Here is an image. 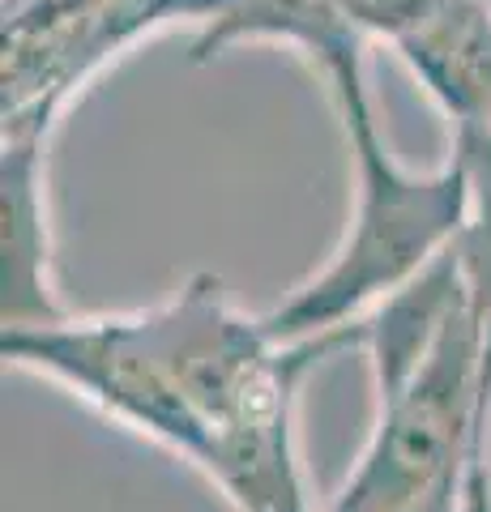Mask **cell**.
<instances>
[{"mask_svg":"<svg viewBox=\"0 0 491 512\" xmlns=\"http://www.w3.org/2000/svg\"><path fill=\"white\" fill-rule=\"evenodd\" d=\"M393 47L453 128L491 124V0H440L432 18Z\"/></svg>","mask_w":491,"mask_h":512,"instance_id":"277c9868","label":"cell"},{"mask_svg":"<svg viewBox=\"0 0 491 512\" xmlns=\"http://www.w3.org/2000/svg\"><path fill=\"white\" fill-rule=\"evenodd\" d=\"M406 512H453V483L440 487V491H432L427 500H419L415 508H406Z\"/></svg>","mask_w":491,"mask_h":512,"instance_id":"52a82bcc","label":"cell"},{"mask_svg":"<svg viewBox=\"0 0 491 512\" xmlns=\"http://www.w3.org/2000/svg\"><path fill=\"white\" fill-rule=\"evenodd\" d=\"M329 99L351 137L359 197L351 235L334 256V265L321 278H312L291 303H282L274 316L261 320V329L282 346L334 333L342 329L346 312L363 308L372 295L406 286L440 252L453 248L470 214V184L457 158L427 175L402 171L389 158L376 133V111L363 77L338 86Z\"/></svg>","mask_w":491,"mask_h":512,"instance_id":"7a4b0ae2","label":"cell"},{"mask_svg":"<svg viewBox=\"0 0 491 512\" xmlns=\"http://www.w3.org/2000/svg\"><path fill=\"white\" fill-rule=\"evenodd\" d=\"M43 141L39 124H5V325H47L52 303L43 286L47 227H43Z\"/></svg>","mask_w":491,"mask_h":512,"instance_id":"5b68a950","label":"cell"},{"mask_svg":"<svg viewBox=\"0 0 491 512\" xmlns=\"http://www.w3.org/2000/svg\"><path fill=\"white\" fill-rule=\"evenodd\" d=\"M338 13L351 22L363 39L402 43L410 30H419L440 0H334Z\"/></svg>","mask_w":491,"mask_h":512,"instance_id":"8992f818","label":"cell"},{"mask_svg":"<svg viewBox=\"0 0 491 512\" xmlns=\"http://www.w3.org/2000/svg\"><path fill=\"white\" fill-rule=\"evenodd\" d=\"M483 325L466 299L406 376L380 384V427L334 512H406L453 483L462 440L487 406Z\"/></svg>","mask_w":491,"mask_h":512,"instance_id":"3957f363","label":"cell"},{"mask_svg":"<svg viewBox=\"0 0 491 512\" xmlns=\"http://www.w3.org/2000/svg\"><path fill=\"white\" fill-rule=\"evenodd\" d=\"M261 320H240L197 278L167 308L94 325H22L5 355L73 380L86 397L205 466L240 512H304L291 453V389L338 346L334 333L278 350Z\"/></svg>","mask_w":491,"mask_h":512,"instance_id":"6da1fadb","label":"cell"},{"mask_svg":"<svg viewBox=\"0 0 491 512\" xmlns=\"http://www.w3.org/2000/svg\"><path fill=\"white\" fill-rule=\"evenodd\" d=\"M30 5V0H5V18H9V13H18V9H26Z\"/></svg>","mask_w":491,"mask_h":512,"instance_id":"ba28073f","label":"cell"}]
</instances>
